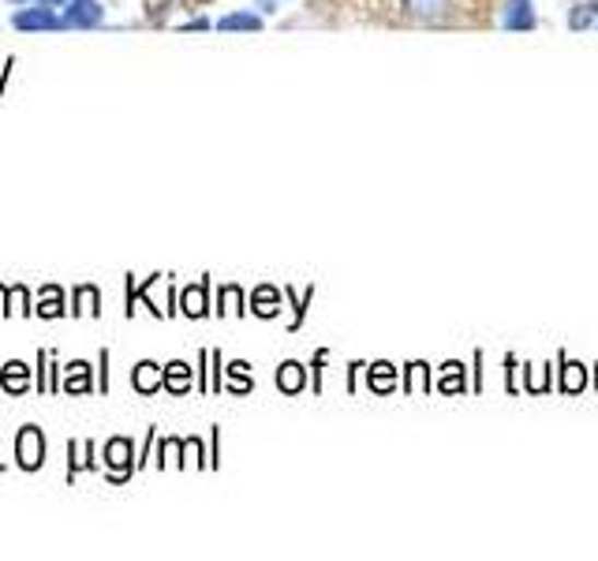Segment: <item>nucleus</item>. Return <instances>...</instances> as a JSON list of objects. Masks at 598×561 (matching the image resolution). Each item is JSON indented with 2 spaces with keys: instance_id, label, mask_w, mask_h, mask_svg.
<instances>
[{
  "instance_id": "12",
  "label": "nucleus",
  "mask_w": 598,
  "mask_h": 561,
  "mask_svg": "<svg viewBox=\"0 0 598 561\" xmlns=\"http://www.w3.org/2000/svg\"><path fill=\"white\" fill-rule=\"evenodd\" d=\"M165 386L173 389V394H184V389L191 386V367H187V363H168L165 367Z\"/></svg>"
},
{
  "instance_id": "6",
  "label": "nucleus",
  "mask_w": 598,
  "mask_h": 561,
  "mask_svg": "<svg viewBox=\"0 0 598 561\" xmlns=\"http://www.w3.org/2000/svg\"><path fill=\"white\" fill-rule=\"evenodd\" d=\"M136 389L139 394H154L157 386H165V371H157V363H150V360H142L139 367H136Z\"/></svg>"
},
{
  "instance_id": "8",
  "label": "nucleus",
  "mask_w": 598,
  "mask_h": 561,
  "mask_svg": "<svg viewBox=\"0 0 598 561\" xmlns=\"http://www.w3.org/2000/svg\"><path fill=\"white\" fill-rule=\"evenodd\" d=\"M568 26H573V31H598V4H591V0L576 4L573 12H568Z\"/></svg>"
},
{
  "instance_id": "4",
  "label": "nucleus",
  "mask_w": 598,
  "mask_h": 561,
  "mask_svg": "<svg viewBox=\"0 0 598 561\" xmlns=\"http://www.w3.org/2000/svg\"><path fill=\"white\" fill-rule=\"evenodd\" d=\"M535 4L531 0H505L502 8V26L505 31H535Z\"/></svg>"
},
{
  "instance_id": "11",
  "label": "nucleus",
  "mask_w": 598,
  "mask_h": 561,
  "mask_svg": "<svg viewBox=\"0 0 598 561\" xmlns=\"http://www.w3.org/2000/svg\"><path fill=\"white\" fill-rule=\"evenodd\" d=\"M180 311H184V315H191V318L207 315V284H195V289H187Z\"/></svg>"
},
{
  "instance_id": "19",
  "label": "nucleus",
  "mask_w": 598,
  "mask_h": 561,
  "mask_svg": "<svg viewBox=\"0 0 598 561\" xmlns=\"http://www.w3.org/2000/svg\"><path fill=\"white\" fill-rule=\"evenodd\" d=\"M38 4H49V8H65L68 0H38Z\"/></svg>"
},
{
  "instance_id": "20",
  "label": "nucleus",
  "mask_w": 598,
  "mask_h": 561,
  "mask_svg": "<svg viewBox=\"0 0 598 561\" xmlns=\"http://www.w3.org/2000/svg\"><path fill=\"white\" fill-rule=\"evenodd\" d=\"M8 4H20L23 8V4H31V0H8Z\"/></svg>"
},
{
  "instance_id": "1",
  "label": "nucleus",
  "mask_w": 598,
  "mask_h": 561,
  "mask_svg": "<svg viewBox=\"0 0 598 561\" xmlns=\"http://www.w3.org/2000/svg\"><path fill=\"white\" fill-rule=\"evenodd\" d=\"M12 26H15V31H26V34H34V31H65V20H60L57 8L31 0V8H15Z\"/></svg>"
},
{
  "instance_id": "17",
  "label": "nucleus",
  "mask_w": 598,
  "mask_h": 561,
  "mask_svg": "<svg viewBox=\"0 0 598 561\" xmlns=\"http://www.w3.org/2000/svg\"><path fill=\"white\" fill-rule=\"evenodd\" d=\"M273 304H277L273 289H258V292H255V311H258V315H266V318H270L273 311H277Z\"/></svg>"
},
{
  "instance_id": "13",
  "label": "nucleus",
  "mask_w": 598,
  "mask_h": 561,
  "mask_svg": "<svg viewBox=\"0 0 598 561\" xmlns=\"http://www.w3.org/2000/svg\"><path fill=\"white\" fill-rule=\"evenodd\" d=\"M277 386H281L284 394H300L303 389V367L300 363H284L281 374H277Z\"/></svg>"
},
{
  "instance_id": "5",
  "label": "nucleus",
  "mask_w": 598,
  "mask_h": 561,
  "mask_svg": "<svg viewBox=\"0 0 598 561\" xmlns=\"http://www.w3.org/2000/svg\"><path fill=\"white\" fill-rule=\"evenodd\" d=\"M105 465L116 471V479L131 471V442L128 439H113L105 445Z\"/></svg>"
},
{
  "instance_id": "9",
  "label": "nucleus",
  "mask_w": 598,
  "mask_h": 561,
  "mask_svg": "<svg viewBox=\"0 0 598 561\" xmlns=\"http://www.w3.org/2000/svg\"><path fill=\"white\" fill-rule=\"evenodd\" d=\"M26 382H31V374H26V363H8L4 371H0V386L8 389V394H23L26 389Z\"/></svg>"
},
{
  "instance_id": "14",
  "label": "nucleus",
  "mask_w": 598,
  "mask_h": 561,
  "mask_svg": "<svg viewBox=\"0 0 598 561\" xmlns=\"http://www.w3.org/2000/svg\"><path fill=\"white\" fill-rule=\"evenodd\" d=\"M102 304V296H97V289L91 284H83V289H75V315H97V307Z\"/></svg>"
},
{
  "instance_id": "7",
  "label": "nucleus",
  "mask_w": 598,
  "mask_h": 561,
  "mask_svg": "<svg viewBox=\"0 0 598 561\" xmlns=\"http://www.w3.org/2000/svg\"><path fill=\"white\" fill-rule=\"evenodd\" d=\"M218 31H262V15L255 12H228L218 20Z\"/></svg>"
},
{
  "instance_id": "2",
  "label": "nucleus",
  "mask_w": 598,
  "mask_h": 561,
  "mask_svg": "<svg viewBox=\"0 0 598 561\" xmlns=\"http://www.w3.org/2000/svg\"><path fill=\"white\" fill-rule=\"evenodd\" d=\"M60 20H65V31H94L105 23V8L97 0H68Z\"/></svg>"
},
{
  "instance_id": "15",
  "label": "nucleus",
  "mask_w": 598,
  "mask_h": 561,
  "mask_svg": "<svg viewBox=\"0 0 598 561\" xmlns=\"http://www.w3.org/2000/svg\"><path fill=\"white\" fill-rule=\"evenodd\" d=\"M38 315H46V318L65 315V307H60V289H46V292H42V300H38Z\"/></svg>"
},
{
  "instance_id": "18",
  "label": "nucleus",
  "mask_w": 598,
  "mask_h": 561,
  "mask_svg": "<svg viewBox=\"0 0 598 561\" xmlns=\"http://www.w3.org/2000/svg\"><path fill=\"white\" fill-rule=\"evenodd\" d=\"M12 300H15V311H20V315H26V311H31V307H26V292L23 289H15Z\"/></svg>"
},
{
  "instance_id": "16",
  "label": "nucleus",
  "mask_w": 598,
  "mask_h": 561,
  "mask_svg": "<svg viewBox=\"0 0 598 561\" xmlns=\"http://www.w3.org/2000/svg\"><path fill=\"white\" fill-rule=\"evenodd\" d=\"M65 389H91V382H86V363H71Z\"/></svg>"
},
{
  "instance_id": "3",
  "label": "nucleus",
  "mask_w": 598,
  "mask_h": 561,
  "mask_svg": "<svg viewBox=\"0 0 598 561\" xmlns=\"http://www.w3.org/2000/svg\"><path fill=\"white\" fill-rule=\"evenodd\" d=\"M15 457H20L23 471H38L46 465V439H42L38 426H23L20 439H15Z\"/></svg>"
},
{
  "instance_id": "10",
  "label": "nucleus",
  "mask_w": 598,
  "mask_h": 561,
  "mask_svg": "<svg viewBox=\"0 0 598 561\" xmlns=\"http://www.w3.org/2000/svg\"><path fill=\"white\" fill-rule=\"evenodd\" d=\"M404 4L419 20H437V15L449 12V0H404Z\"/></svg>"
}]
</instances>
